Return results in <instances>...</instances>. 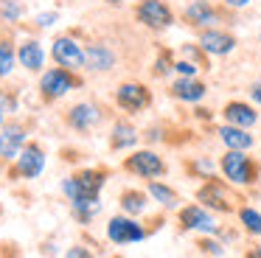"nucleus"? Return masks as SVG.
<instances>
[{
	"label": "nucleus",
	"instance_id": "f257e3e1",
	"mask_svg": "<svg viewBox=\"0 0 261 258\" xmlns=\"http://www.w3.org/2000/svg\"><path fill=\"white\" fill-rule=\"evenodd\" d=\"M219 171L236 188H250L261 179V166L255 157H250V151L225 149V154L219 157Z\"/></svg>",
	"mask_w": 261,
	"mask_h": 258
},
{
	"label": "nucleus",
	"instance_id": "f03ea898",
	"mask_svg": "<svg viewBox=\"0 0 261 258\" xmlns=\"http://www.w3.org/2000/svg\"><path fill=\"white\" fill-rule=\"evenodd\" d=\"M82 84H85V79L76 70H68V67H48V70H42L40 82H37V90H40V98L45 101V104H54V101L65 98L70 90L82 87Z\"/></svg>",
	"mask_w": 261,
	"mask_h": 258
},
{
	"label": "nucleus",
	"instance_id": "7ed1b4c3",
	"mask_svg": "<svg viewBox=\"0 0 261 258\" xmlns=\"http://www.w3.org/2000/svg\"><path fill=\"white\" fill-rule=\"evenodd\" d=\"M45 166H48V154L42 149V143L29 140L23 146V151L17 154V160L9 163V177L12 179H40Z\"/></svg>",
	"mask_w": 261,
	"mask_h": 258
},
{
	"label": "nucleus",
	"instance_id": "20e7f679",
	"mask_svg": "<svg viewBox=\"0 0 261 258\" xmlns=\"http://www.w3.org/2000/svg\"><path fill=\"white\" fill-rule=\"evenodd\" d=\"M124 171L132 174V177H141V179H160L166 177V171H169V166H166V160L158 154V151L152 149H135L129 151V154L124 157Z\"/></svg>",
	"mask_w": 261,
	"mask_h": 258
},
{
	"label": "nucleus",
	"instance_id": "39448f33",
	"mask_svg": "<svg viewBox=\"0 0 261 258\" xmlns=\"http://www.w3.org/2000/svg\"><path fill=\"white\" fill-rule=\"evenodd\" d=\"M197 202L202 208H208L211 213H233V194H230V183L227 179H216L208 177L202 185L197 188Z\"/></svg>",
	"mask_w": 261,
	"mask_h": 258
},
{
	"label": "nucleus",
	"instance_id": "423d86ee",
	"mask_svg": "<svg viewBox=\"0 0 261 258\" xmlns=\"http://www.w3.org/2000/svg\"><path fill=\"white\" fill-rule=\"evenodd\" d=\"M152 230L146 224H141L135 216H126V213H115L107 222V239L115 247H126V244H138V241L149 239Z\"/></svg>",
	"mask_w": 261,
	"mask_h": 258
},
{
	"label": "nucleus",
	"instance_id": "0eeeda50",
	"mask_svg": "<svg viewBox=\"0 0 261 258\" xmlns=\"http://www.w3.org/2000/svg\"><path fill=\"white\" fill-rule=\"evenodd\" d=\"M177 224L186 233H199V236H219V224H216L214 213L202 208L199 202H188L177 211Z\"/></svg>",
	"mask_w": 261,
	"mask_h": 258
},
{
	"label": "nucleus",
	"instance_id": "6e6552de",
	"mask_svg": "<svg viewBox=\"0 0 261 258\" xmlns=\"http://www.w3.org/2000/svg\"><path fill=\"white\" fill-rule=\"evenodd\" d=\"M135 20L149 31H166V28L174 25V11L166 0H138Z\"/></svg>",
	"mask_w": 261,
	"mask_h": 258
},
{
	"label": "nucleus",
	"instance_id": "1a4fd4ad",
	"mask_svg": "<svg viewBox=\"0 0 261 258\" xmlns=\"http://www.w3.org/2000/svg\"><path fill=\"white\" fill-rule=\"evenodd\" d=\"M51 59L57 67H68V70H85V45L70 34H59L51 42Z\"/></svg>",
	"mask_w": 261,
	"mask_h": 258
},
{
	"label": "nucleus",
	"instance_id": "9d476101",
	"mask_svg": "<svg viewBox=\"0 0 261 258\" xmlns=\"http://www.w3.org/2000/svg\"><path fill=\"white\" fill-rule=\"evenodd\" d=\"M115 104L129 115H138L152 107V90L143 82H121L115 90Z\"/></svg>",
	"mask_w": 261,
	"mask_h": 258
},
{
	"label": "nucleus",
	"instance_id": "9b49d317",
	"mask_svg": "<svg viewBox=\"0 0 261 258\" xmlns=\"http://www.w3.org/2000/svg\"><path fill=\"white\" fill-rule=\"evenodd\" d=\"M29 143V126L20 121H6L0 126V163H14Z\"/></svg>",
	"mask_w": 261,
	"mask_h": 258
},
{
	"label": "nucleus",
	"instance_id": "f8f14e48",
	"mask_svg": "<svg viewBox=\"0 0 261 258\" xmlns=\"http://www.w3.org/2000/svg\"><path fill=\"white\" fill-rule=\"evenodd\" d=\"M101 118H104V110L96 101H76V104L65 112V123H68L73 132H82V135L96 129L98 123H101Z\"/></svg>",
	"mask_w": 261,
	"mask_h": 258
},
{
	"label": "nucleus",
	"instance_id": "ddd939ff",
	"mask_svg": "<svg viewBox=\"0 0 261 258\" xmlns=\"http://www.w3.org/2000/svg\"><path fill=\"white\" fill-rule=\"evenodd\" d=\"M115 65H118V56H115V50L110 48L107 42L93 39V42L85 45V70H90V73H110Z\"/></svg>",
	"mask_w": 261,
	"mask_h": 258
},
{
	"label": "nucleus",
	"instance_id": "4468645a",
	"mask_svg": "<svg viewBox=\"0 0 261 258\" xmlns=\"http://www.w3.org/2000/svg\"><path fill=\"white\" fill-rule=\"evenodd\" d=\"M70 177L76 179V188H79V196H76V199H82V196H101L104 185H107V179H110V171L101 166H85V168H79V171H73Z\"/></svg>",
	"mask_w": 261,
	"mask_h": 258
},
{
	"label": "nucleus",
	"instance_id": "2eb2a0df",
	"mask_svg": "<svg viewBox=\"0 0 261 258\" xmlns=\"http://www.w3.org/2000/svg\"><path fill=\"white\" fill-rule=\"evenodd\" d=\"M199 48L208 56H230L236 50V37L225 28H202L199 31Z\"/></svg>",
	"mask_w": 261,
	"mask_h": 258
},
{
	"label": "nucleus",
	"instance_id": "dca6fc26",
	"mask_svg": "<svg viewBox=\"0 0 261 258\" xmlns=\"http://www.w3.org/2000/svg\"><path fill=\"white\" fill-rule=\"evenodd\" d=\"M182 20L188 22L191 28H214L216 22L222 20V11L216 9L211 0H191V3L182 9Z\"/></svg>",
	"mask_w": 261,
	"mask_h": 258
},
{
	"label": "nucleus",
	"instance_id": "f3484780",
	"mask_svg": "<svg viewBox=\"0 0 261 258\" xmlns=\"http://www.w3.org/2000/svg\"><path fill=\"white\" fill-rule=\"evenodd\" d=\"M138 140H141V132L135 129V123L126 121V118H118V121H113V129H110V151H129L138 146Z\"/></svg>",
	"mask_w": 261,
	"mask_h": 258
},
{
	"label": "nucleus",
	"instance_id": "a211bd4d",
	"mask_svg": "<svg viewBox=\"0 0 261 258\" xmlns=\"http://www.w3.org/2000/svg\"><path fill=\"white\" fill-rule=\"evenodd\" d=\"M17 62L29 73H42V67H45V48H42L40 39H34V37L20 39L17 42Z\"/></svg>",
	"mask_w": 261,
	"mask_h": 258
},
{
	"label": "nucleus",
	"instance_id": "6ab92c4d",
	"mask_svg": "<svg viewBox=\"0 0 261 258\" xmlns=\"http://www.w3.org/2000/svg\"><path fill=\"white\" fill-rule=\"evenodd\" d=\"M222 118H225V123H233V126L253 129L258 123V110L247 101H227L222 107Z\"/></svg>",
	"mask_w": 261,
	"mask_h": 258
},
{
	"label": "nucleus",
	"instance_id": "aec40b11",
	"mask_svg": "<svg viewBox=\"0 0 261 258\" xmlns=\"http://www.w3.org/2000/svg\"><path fill=\"white\" fill-rule=\"evenodd\" d=\"M169 93L174 95L177 101H186V104H197L208 95V84L199 82L197 76L194 79H186V76H177V82L169 87Z\"/></svg>",
	"mask_w": 261,
	"mask_h": 258
},
{
	"label": "nucleus",
	"instance_id": "412c9836",
	"mask_svg": "<svg viewBox=\"0 0 261 258\" xmlns=\"http://www.w3.org/2000/svg\"><path fill=\"white\" fill-rule=\"evenodd\" d=\"M216 135H219V140H222V146H225V149L250 151L255 146V138L250 135V129L233 126V123H222V126L216 129Z\"/></svg>",
	"mask_w": 261,
	"mask_h": 258
},
{
	"label": "nucleus",
	"instance_id": "4be33fe9",
	"mask_svg": "<svg viewBox=\"0 0 261 258\" xmlns=\"http://www.w3.org/2000/svg\"><path fill=\"white\" fill-rule=\"evenodd\" d=\"M146 194L152 202H158L163 211H180V194H177L174 188H171L169 183H163V179H149L146 183Z\"/></svg>",
	"mask_w": 261,
	"mask_h": 258
},
{
	"label": "nucleus",
	"instance_id": "5701e85b",
	"mask_svg": "<svg viewBox=\"0 0 261 258\" xmlns=\"http://www.w3.org/2000/svg\"><path fill=\"white\" fill-rule=\"evenodd\" d=\"M118 205H121V213H126V216H143L149 208V194L141 188H124L118 194Z\"/></svg>",
	"mask_w": 261,
	"mask_h": 258
},
{
	"label": "nucleus",
	"instance_id": "b1692460",
	"mask_svg": "<svg viewBox=\"0 0 261 258\" xmlns=\"http://www.w3.org/2000/svg\"><path fill=\"white\" fill-rule=\"evenodd\" d=\"M98 213H101V196H82L70 202V216L79 224H90Z\"/></svg>",
	"mask_w": 261,
	"mask_h": 258
},
{
	"label": "nucleus",
	"instance_id": "393cba45",
	"mask_svg": "<svg viewBox=\"0 0 261 258\" xmlns=\"http://www.w3.org/2000/svg\"><path fill=\"white\" fill-rule=\"evenodd\" d=\"M236 216H239V222H242L244 233L258 239V236H261V211H255L253 205H242L236 211Z\"/></svg>",
	"mask_w": 261,
	"mask_h": 258
},
{
	"label": "nucleus",
	"instance_id": "a878e982",
	"mask_svg": "<svg viewBox=\"0 0 261 258\" xmlns=\"http://www.w3.org/2000/svg\"><path fill=\"white\" fill-rule=\"evenodd\" d=\"M17 48L12 39H0V79H9L17 67Z\"/></svg>",
	"mask_w": 261,
	"mask_h": 258
},
{
	"label": "nucleus",
	"instance_id": "bb28decb",
	"mask_svg": "<svg viewBox=\"0 0 261 258\" xmlns=\"http://www.w3.org/2000/svg\"><path fill=\"white\" fill-rule=\"evenodd\" d=\"M23 17H25L23 0H0V22L14 25V22H20Z\"/></svg>",
	"mask_w": 261,
	"mask_h": 258
},
{
	"label": "nucleus",
	"instance_id": "cd10ccee",
	"mask_svg": "<svg viewBox=\"0 0 261 258\" xmlns=\"http://www.w3.org/2000/svg\"><path fill=\"white\" fill-rule=\"evenodd\" d=\"M174 62H177L174 54H171L169 48H163V50L158 54V59L152 62V76H154V79H166L171 70H174Z\"/></svg>",
	"mask_w": 261,
	"mask_h": 258
},
{
	"label": "nucleus",
	"instance_id": "c85d7f7f",
	"mask_svg": "<svg viewBox=\"0 0 261 258\" xmlns=\"http://www.w3.org/2000/svg\"><path fill=\"white\" fill-rule=\"evenodd\" d=\"M197 247L205 252V255H214V258H225V252H227V247L222 244L219 236H199Z\"/></svg>",
	"mask_w": 261,
	"mask_h": 258
},
{
	"label": "nucleus",
	"instance_id": "c756f323",
	"mask_svg": "<svg viewBox=\"0 0 261 258\" xmlns=\"http://www.w3.org/2000/svg\"><path fill=\"white\" fill-rule=\"evenodd\" d=\"M182 59L194 62L199 70H208V67H211V65H208V54L199 48V42H197V45H194V42H186V45H182Z\"/></svg>",
	"mask_w": 261,
	"mask_h": 258
},
{
	"label": "nucleus",
	"instance_id": "7c9ffc66",
	"mask_svg": "<svg viewBox=\"0 0 261 258\" xmlns=\"http://www.w3.org/2000/svg\"><path fill=\"white\" fill-rule=\"evenodd\" d=\"M188 174H194V177H214V163L208 160V157H194L191 163H188Z\"/></svg>",
	"mask_w": 261,
	"mask_h": 258
},
{
	"label": "nucleus",
	"instance_id": "2f4dec72",
	"mask_svg": "<svg viewBox=\"0 0 261 258\" xmlns=\"http://www.w3.org/2000/svg\"><path fill=\"white\" fill-rule=\"evenodd\" d=\"M62 258H96V252L85 244H70V247H65Z\"/></svg>",
	"mask_w": 261,
	"mask_h": 258
},
{
	"label": "nucleus",
	"instance_id": "473e14b6",
	"mask_svg": "<svg viewBox=\"0 0 261 258\" xmlns=\"http://www.w3.org/2000/svg\"><path fill=\"white\" fill-rule=\"evenodd\" d=\"M197 70H199V67L194 65V62H188V59H177L174 62V73H177V76L194 79V76H197Z\"/></svg>",
	"mask_w": 261,
	"mask_h": 258
},
{
	"label": "nucleus",
	"instance_id": "72a5a7b5",
	"mask_svg": "<svg viewBox=\"0 0 261 258\" xmlns=\"http://www.w3.org/2000/svg\"><path fill=\"white\" fill-rule=\"evenodd\" d=\"M59 22V11H42V14L34 17V25L37 28H51Z\"/></svg>",
	"mask_w": 261,
	"mask_h": 258
},
{
	"label": "nucleus",
	"instance_id": "f704fd0d",
	"mask_svg": "<svg viewBox=\"0 0 261 258\" xmlns=\"http://www.w3.org/2000/svg\"><path fill=\"white\" fill-rule=\"evenodd\" d=\"M0 104H3V110L6 112H17V93L14 90H0Z\"/></svg>",
	"mask_w": 261,
	"mask_h": 258
},
{
	"label": "nucleus",
	"instance_id": "c9c22d12",
	"mask_svg": "<svg viewBox=\"0 0 261 258\" xmlns=\"http://www.w3.org/2000/svg\"><path fill=\"white\" fill-rule=\"evenodd\" d=\"M247 95L253 98V104L261 107V79H258V82H253V84L247 87Z\"/></svg>",
	"mask_w": 261,
	"mask_h": 258
},
{
	"label": "nucleus",
	"instance_id": "e433bc0d",
	"mask_svg": "<svg viewBox=\"0 0 261 258\" xmlns=\"http://www.w3.org/2000/svg\"><path fill=\"white\" fill-rule=\"evenodd\" d=\"M225 9H244V6H250L253 0H219Z\"/></svg>",
	"mask_w": 261,
	"mask_h": 258
},
{
	"label": "nucleus",
	"instance_id": "4c0bfd02",
	"mask_svg": "<svg viewBox=\"0 0 261 258\" xmlns=\"http://www.w3.org/2000/svg\"><path fill=\"white\" fill-rule=\"evenodd\" d=\"M244 258H261V244H250L244 250Z\"/></svg>",
	"mask_w": 261,
	"mask_h": 258
},
{
	"label": "nucleus",
	"instance_id": "58836bf2",
	"mask_svg": "<svg viewBox=\"0 0 261 258\" xmlns=\"http://www.w3.org/2000/svg\"><path fill=\"white\" fill-rule=\"evenodd\" d=\"M194 115H197L199 121H211V118H214V115H211V110H205V107H197V110H194Z\"/></svg>",
	"mask_w": 261,
	"mask_h": 258
},
{
	"label": "nucleus",
	"instance_id": "ea45409f",
	"mask_svg": "<svg viewBox=\"0 0 261 258\" xmlns=\"http://www.w3.org/2000/svg\"><path fill=\"white\" fill-rule=\"evenodd\" d=\"M6 123V110H3V104H0V126Z\"/></svg>",
	"mask_w": 261,
	"mask_h": 258
},
{
	"label": "nucleus",
	"instance_id": "a19ab883",
	"mask_svg": "<svg viewBox=\"0 0 261 258\" xmlns=\"http://www.w3.org/2000/svg\"><path fill=\"white\" fill-rule=\"evenodd\" d=\"M104 3H110V6H121L124 0H104Z\"/></svg>",
	"mask_w": 261,
	"mask_h": 258
},
{
	"label": "nucleus",
	"instance_id": "79ce46f5",
	"mask_svg": "<svg viewBox=\"0 0 261 258\" xmlns=\"http://www.w3.org/2000/svg\"><path fill=\"white\" fill-rule=\"evenodd\" d=\"M258 39H261V34H258Z\"/></svg>",
	"mask_w": 261,
	"mask_h": 258
}]
</instances>
